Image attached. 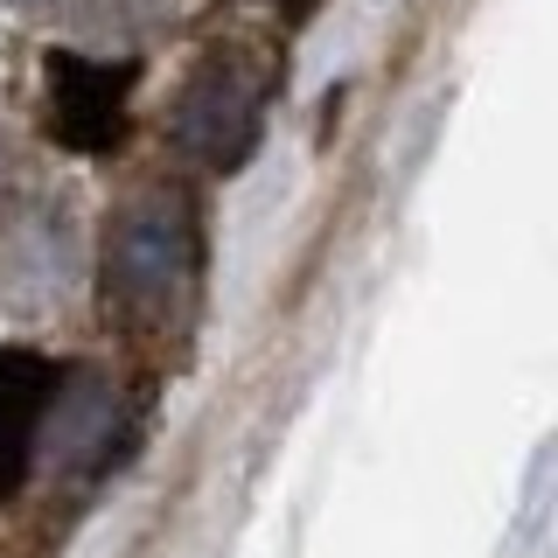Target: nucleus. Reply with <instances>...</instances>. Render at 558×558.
Returning a JSON list of instances; mask_svg holds the SVG:
<instances>
[{
  "label": "nucleus",
  "mask_w": 558,
  "mask_h": 558,
  "mask_svg": "<svg viewBox=\"0 0 558 558\" xmlns=\"http://www.w3.org/2000/svg\"><path fill=\"white\" fill-rule=\"evenodd\" d=\"M126 119V63H98L77 49L49 57V133L70 154H105Z\"/></svg>",
  "instance_id": "39448f33"
},
{
  "label": "nucleus",
  "mask_w": 558,
  "mask_h": 558,
  "mask_svg": "<svg viewBox=\"0 0 558 558\" xmlns=\"http://www.w3.org/2000/svg\"><path fill=\"white\" fill-rule=\"evenodd\" d=\"M196 272V209L174 189H147L119 209L105 238V307L154 322Z\"/></svg>",
  "instance_id": "f257e3e1"
},
{
  "label": "nucleus",
  "mask_w": 558,
  "mask_h": 558,
  "mask_svg": "<svg viewBox=\"0 0 558 558\" xmlns=\"http://www.w3.org/2000/svg\"><path fill=\"white\" fill-rule=\"evenodd\" d=\"M119 433H126V391L98 371V363H77L63 384H49L43 426H35V453L57 482H84L112 461Z\"/></svg>",
  "instance_id": "7ed1b4c3"
},
{
  "label": "nucleus",
  "mask_w": 558,
  "mask_h": 558,
  "mask_svg": "<svg viewBox=\"0 0 558 558\" xmlns=\"http://www.w3.org/2000/svg\"><path fill=\"white\" fill-rule=\"evenodd\" d=\"M70 22H77V35H105V28H112V35H126V43H140V35L161 22V0H77Z\"/></svg>",
  "instance_id": "0eeeda50"
},
{
  "label": "nucleus",
  "mask_w": 558,
  "mask_h": 558,
  "mask_svg": "<svg viewBox=\"0 0 558 558\" xmlns=\"http://www.w3.org/2000/svg\"><path fill=\"white\" fill-rule=\"evenodd\" d=\"M49 363L35 349H0V496H14L35 461V426L49 405Z\"/></svg>",
  "instance_id": "423d86ee"
},
{
  "label": "nucleus",
  "mask_w": 558,
  "mask_h": 558,
  "mask_svg": "<svg viewBox=\"0 0 558 558\" xmlns=\"http://www.w3.org/2000/svg\"><path fill=\"white\" fill-rule=\"evenodd\" d=\"M258 70L238 63V57H209L196 77L182 84V98H174V140H182V154H196L209 168H238L244 154H252L258 140Z\"/></svg>",
  "instance_id": "20e7f679"
},
{
  "label": "nucleus",
  "mask_w": 558,
  "mask_h": 558,
  "mask_svg": "<svg viewBox=\"0 0 558 558\" xmlns=\"http://www.w3.org/2000/svg\"><path fill=\"white\" fill-rule=\"evenodd\" d=\"M84 279L77 217L57 196H28L0 223V301L14 314H57Z\"/></svg>",
  "instance_id": "f03ea898"
},
{
  "label": "nucleus",
  "mask_w": 558,
  "mask_h": 558,
  "mask_svg": "<svg viewBox=\"0 0 558 558\" xmlns=\"http://www.w3.org/2000/svg\"><path fill=\"white\" fill-rule=\"evenodd\" d=\"M0 174H8V147H0Z\"/></svg>",
  "instance_id": "1a4fd4ad"
},
{
  "label": "nucleus",
  "mask_w": 558,
  "mask_h": 558,
  "mask_svg": "<svg viewBox=\"0 0 558 558\" xmlns=\"http://www.w3.org/2000/svg\"><path fill=\"white\" fill-rule=\"evenodd\" d=\"M8 8H22V14H43V8H57V0H8Z\"/></svg>",
  "instance_id": "6e6552de"
}]
</instances>
